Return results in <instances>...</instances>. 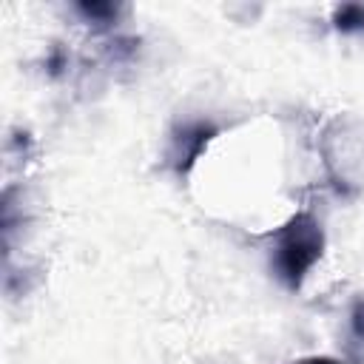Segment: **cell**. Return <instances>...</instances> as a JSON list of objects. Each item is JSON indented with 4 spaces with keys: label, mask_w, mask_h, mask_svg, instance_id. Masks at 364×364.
Listing matches in <instances>:
<instances>
[{
    "label": "cell",
    "mask_w": 364,
    "mask_h": 364,
    "mask_svg": "<svg viewBox=\"0 0 364 364\" xmlns=\"http://www.w3.org/2000/svg\"><path fill=\"white\" fill-rule=\"evenodd\" d=\"M350 333L364 344V296H358L350 307Z\"/></svg>",
    "instance_id": "obj_5"
},
{
    "label": "cell",
    "mask_w": 364,
    "mask_h": 364,
    "mask_svg": "<svg viewBox=\"0 0 364 364\" xmlns=\"http://www.w3.org/2000/svg\"><path fill=\"white\" fill-rule=\"evenodd\" d=\"M324 253V228L310 210L293 213L282 228L273 230L270 267L273 276L290 290H301L307 273Z\"/></svg>",
    "instance_id": "obj_1"
},
{
    "label": "cell",
    "mask_w": 364,
    "mask_h": 364,
    "mask_svg": "<svg viewBox=\"0 0 364 364\" xmlns=\"http://www.w3.org/2000/svg\"><path fill=\"white\" fill-rule=\"evenodd\" d=\"M333 28L341 34L364 31V3H341L333 9Z\"/></svg>",
    "instance_id": "obj_4"
},
{
    "label": "cell",
    "mask_w": 364,
    "mask_h": 364,
    "mask_svg": "<svg viewBox=\"0 0 364 364\" xmlns=\"http://www.w3.org/2000/svg\"><path fill=\"white\" fill-rule=\"evenodd\" d=\"M296 364H341L338 358H330V355H313V358H301Z\"/></svg>",
    "instance_id": "obj_7"
},
{
    "label": "cell",
    "mask_w": 364,
    "mask_h": 364,
    "mask_svg": "<svg viewBox=\"0 0 364 364\" xmlns=\"http://www.w3.org/2000/svg\"><path fill=\"white\" fill-rule=\"evenodd\" d=\"M219 134V128L208 119H191V122H179L171 134V145H168V165L173 168V173L185 176L191 173V168L196 165V159L202 156V151L208 148V142Z\"/></svg>",
    "instance_id": "obj_2"
},
{
    "label": "cell",
    "mask_w": 364,
    "mask_h": 364,
    "mask_svg": "<svg viewBox=\"0 0 364 364\" xmlns=\"http://www.w3.org/2000/svg\"><path fill=\"white\" fill-rule=\"evenodd\" d=\"M63 65H65V54H63V48H54V51H51V57L46 60L48 74H51V77H57V74L63 71Z\"/></svg>",
    "instance_id": "obj_6"
},
{
    "label": "cell",
    "mask_w": 364,
    "mask_h": 364,
    "mask_svg": "<svg viewBox=\"0 0 364 364\" xmlns=\"http://www.w3.org/2000/svg\"><path fill=\"white\" fill-rule=\"evenodd\" d=\"M74 11L94 28H111L119 14H122V6L119 3H100V0H82V3H74Z\"/></svg>",
    "instance_id": "obj_3"
}]
</instances>
